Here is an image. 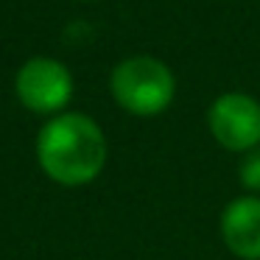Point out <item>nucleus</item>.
<instances>
[{
  "mask_svg": "<svg viewBox=\"0 0 260 260\" xmlns=\"http://www.w3.org/2000/svg\"><path fill=\"white\" fill-rule=\"evenodd\" d=\"M109 157L104 129L84 112L53 115L37 135V162L62 187H84L101 176Z\"/></svg>",
  "mask_w": 260,
  "mask_h": 260,
  "instance_id": "obj_1",
  "label": "nucleus"
},
{
  "mask_svg": "<svg viewBox=\"0 0 260 260\" xmlns=\"http://www.w3.org/2000/svg\"><path fill=\"white\" fill-rule=\"evenodd\" d=\"M109 90L120 109L137 118L165 112L176 95V79L165 62L154 56H129L115 64Z\"/></svg>",
  "mask_w": 260,
  "mask_h": 260,
  "instance_id": "obj_2",
  "label": "nucleus"
},
{
  "mask_svg": "<svg viewBox=\"0 0 260 260\" xmlns=\"http://www.w3.org/2000/svg\"><path fill=\"white\" fill-rule=\"evenodd\" d=\"M14 95L34 115H62L73 98V76L59 59L34 56L14 76Z\"/></svg>",
  "mask_w": 260,
  "mask_h": 260,
  "instance_id": "obj_3",
  "label": "nucleus"
},
{
  "mask_svg": "<svg viewBox=\"0 0 260 260\" xmlns=\"http://www.w3.org/2000/svg\"><path fill=\"white\" fill-rule=\"evenodd\" d=\"M207 129L226 151H252L260 146V101L246 92H224L210 104Z\"/></svg>",
  "mask_w": 260,
  "mask_h": 260,
  "instance_id": "obj_4",
  "label": "nucleus"
},
{
  "mask_svg": "<svg viewBox=\"0 0 260 260\" xmlns=\"http://www.w3.org/2000/svg\"><path fill=\"white\" fill-rule=\"evenodd\" d=\"M221 241L238 260H260V196H238L221 210Z\"/></svg>",
  "mask_w": 260,
  "mask_h": 260,
  "instance_id": "obj_5",
  "label": "nucleus"
},
{
  "mask_svg": "<svg viewBox=\"0 0 260 260\" xmlns=\"http://www.w3.org/2000/svg\"><path fill=\"white\" fill-rule=\"evenodd\" d=\"M238 179L252 196L260 193V146L243 154L241 165H238Z\"/></svg>",
  "mask_w": 260,
  "mask_h": 260,
  "instance_id": "obj_6",
  "label": "nucleus"
},
{
  "mask_svg": "<svg viewBox=\"0 0 260 260\" xmlns=\"http://www.w3.org/2000/svg\"><path fill=\"white\" fill-rule=\"evenodd\" d=\"M90 3H92V0H90Z\"/></svg>",
  "mask_w": 260,
  "mask_h": 260,
  "instance_id": "obj_7",
  "label": "nucleus"
}]
</instances>
